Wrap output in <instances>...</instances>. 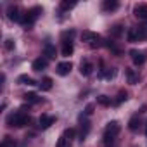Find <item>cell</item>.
Masks as SVG:
<instances>
[{
    "instance_id": "obj_13",
    "label": "cell",
    "mask_w": 147,
    "mask_h": 147,
    "mask_svg": "<svg viewBox=\"0 0 147 147\" xmlns=\"http://www.w3.org/2000/svg\"><path fill=\"white\" fill-rule=\"evenodd\" d=\"M73 50H75V47H73V42H67V40H66V42L62 43V49H61L62 55H66V57H67V55H71V54H73Z\"/></svg>"
},
{
    "instance_id": "obj_23",
    "label": "cell",
    "mask_w": 147,
    "mask_h": 147,
    "mask_svg": "<svg viewBox=\"0 0 147 147\" xmlns=\"http://www.w3.org/2000/svg\"><path fill=\"white\" fill-rule=\"evenodd\" d=\"M102 76H104V78H107V80H113V78L116 76V71H114V69H107V71H102Z\"/></svg>"
},
{
    "instance_id": "obj_11",
    "label": "cell",
    "mask_w": 147,
    "mask_h": 147,
    "mask_svg": "<svg viewBox=\"0 0 147 147\" xmlns=\"http://www.w3.org/2000/svg\"><path fill=\"white\" fill-rule=\"evenodd\" d=\"M47 64H49V61H47V59L38 57V59H35V61H33V69H35V71H42V69H45V67H47Z\"/></svg>"
},
{
    "instance_id": "obj_10",
    "label": "cell",
    "mask_w": 147,
    "mask_h": 147,
    "mask_svg": "<svg viewBox=\"0 0 147 147\" xmlns=\"http://www.w3.org/2000/svg\"><path fill=\"white\" fill-rule=\"evenodd\" d=\"M133 14H135V18H138V19H147V5H145V4H138V5L133 9Z\"/></svg>"
},
{
    "instance_id": "obj_8",
    "label": "cell",
    "mask_w": 147,
    "mask_h": 147,
    "mask_svg": "<svg viewBox=\"0 0 147 147\" xmlns=\"http://www.w3.org/2000/svg\"><path fill=\"white\" fill-rule=\"evenodd\" d=\"M130 55H131V61H133L135 66H142L145 62V55L138 50H130Z\"/></svg>"
},
{
    "instance_id": "obj_27",
    "label": "cell",
    "mask_w": 147,
    "mask_h": 147,
    "mask_svg": "<svg viewBox=\"0 0 147 147\" xmlns=\"http://www.w3.org/2000/svg\"><path fill=\"white\" fill-rule=\"evenodd\" d=\"M76 4L75 2H61V9L62 11H67V9H73V7H75Z\"/></svg>"
},
{
    "instance_id": "obj_6",
    "label": "cell",
    "mask_w": 147,
    "mask_h": 147,
    "mask_svg": "<svg viewBox=\"0 0 147 147\" xmlns=\"http://www.w3.org/2000/svg\"><path fill=\"white\" fill-rule=\"evenodd\" d=\"M71 69H73V64H71L69 61L59 62V64H57V75L66 76V75H69V73H71Z\"/></svg>"
},
{
    "instance_id": "obj_32",
    "label": "cell",
    "mask_w": 147,
    "mask_h": 147,
    "mask_svg": "<svg viewBox=\"0 0 147 147\" xmlns=\"http://www.w3.org/2000/svg\"><path fill=\"white\" fill-rule=\"evenodd\" d=\"M145 135H147V125H145Z\"/></svg>"
},
{
    "instance_id": "obj_28",
    "label": "cell",
    "mask_w": 147,
    "mask_h": 147,
    "mask_svg": "<svg viewBox=\"0 0 147 147\" xmlns=\"http://www.w3.org/2000/svg\"><path fill=\"white\" fill-rule=\"evenodd\" d=\"M14 145H16V144L11 140V137H5V138H4V142H2V145H0V147H14Z\"/></svg>"
},
{
    "instance_id": "obj_16",
    "label": "cell",
    "mask_w": 147,
    "mask_h": 147,
    "mask_svg": "<svg viewBox=\"0 0 147 147\" xmlns=\"http://www.w3.org/2000/svg\"><path fill=\"white\" fill-rule=\"evenodd\" d=\"M52 88V78H49V76H45L42 82H40V90H43V92H47V90H50Z\"/></svg>"
},
{
    "instance_id": "obj_4",
    "label": "cell",
    "mask_w": 147,
    "mask_h": 147,
    "mask_svg": "<svg viewBox=\"0 0 147 147\" xmlns=\"http://www.w3.org/2000/svg\"><path fill=\"white\" fill-rule=\"evenodd\" d=\"M82 40H83L85 43H90L92 47H99V45H100V43H99L100 36H99L97 33H92V31H83V33H82Z\"/></svg>"
},
{
    "instance_id": "obj_18",
    "label": "cell",
    "mask_w": 147,
    "mask_h": 147,
    "mask_svg": "<svg viewBox=\"0 0 147 147\" xmlns=\"http://www.w3.org/2000/svg\"><path fill=\"white\" fill-rule=\"evenodd\" d=\"M88 131H90V123L83 121L82 123V130H80V140H85V137L88 135Z\"/></svg>"
},
{
    "instance_id": "obj_26",
    "label": "cell",
    "mask_w": 147,
    "mask_h": 147,
    "mask_svg": "<svg viewBox=\"0 0 147 147\" xmlns=\"http://www.w3.org/2000/svg\"><path fill=\"white\" fill-rule=\"evenodd\" d=\"M126 99H128V94L121 90V92L118 94V99H116V104H121V102H123V100H126Z\"/></svg>"
},
{
    "instance_id": "obj_1",
    "label": "cell",
    "mask_w": 147,
    "mask_h": 147,
    "mask_svg": "<svg viewBox=\"0 0 147 147\" xmlns=\"http://www.w3.org/2000/svg\"><path fill=\"white\" fill-rule=\"evenodd\" d=\"M119 130H121V126H119L118 121H111V123H107L106 131H104V144H106V145H111V144L114 142V137L119 133Z\"/></svg>"
},
{
    "instance_id": "obj_9",
    "label": "cell",
    "mask_w": 147,
    "mask_h": 147,
    "mask_svg": "<svg viewBox=\"0 0 147 147\" xmlns=\"http://www.w3.org/2000/svg\"><path fill=\"white\" fill-rule=\"evenodd\" d=\"M92 71H94V64H92L90 61H83V62L80 64V73H82L83 76H90Z\"/></svg>"
},
{
    "instance_id": "obj_2",
    "label": "cell",
    "mask_w": 147,
    "mask_h": 147,
    "mask_svg": "<svg viewBox=\"0 0 147 147\" xmlns=\"http://www.w3.org/2000/svg\"><path fill=\"white\" fill-rule=\"evenodd\" d=\"M30 123V116L23 114V113H16V114H11L7 118V125L9 126H16V128H23Z\"/></svg>"
},
{
    "instance_id": "obj_24",
    "label": "cell",
    "mask_w": 147,
    "mask_h": 147,
    "mask_svg": "<svg viewBox=\"0 0 147 147\" xmlns=\"http://www.w3.org/2000/svg\"><path fill=\"white\" fill-rule=\"evenodd\" d=\"M121 33H123V26H119V24H116V26L111 30V35H113V36H121Z\"/></svg>"
},
{
    "instance_id": "obj_17",
    "label": "cell",
    "mask_w": 147,
    "mask_h": 147,
    "mask_svg": "<svg viewBox=\"0 0 147 147\" xmlns=\"http://www.w3.org/2000/svg\"><path fill=\"white\" fill-rule=\"evenodd\" d=\"M138 126H140V118H138V116H133V118L128 121V128H130L131 131H137Z\"/></svg>"
},
{
    "instance_id": "obj_31",
    "label": "cell",
    "mask_w": 147,
    "mask_h": 147,
    "mask_svg": "<svg viewBox=\"0 0 147 147\" xmlns=\"http://www.w3.org/2000/svg\"><path fill=\"white\" fill-rule=\"evenodd\" d=\"M92 113H94V104H88V106L85 107V114H87V116H90Z\"/></svg>"
},
{
    "instance_id": "obj_3",
    "label": "cell",
    "mask_w": 147,
    "mask_h": 147,
    "mask_svg": "<svg viewBox=\"0 0 147 147\" xmlns=\"http://www.w3.org/2000/svg\"><path fill=\"white\" fill-rule=\"evenodd\" d=\"M42 14V7H33V9H30L26 14H23V19H21V23L28 28V26H31L33 23H35V19L38 18Z\"/></svg>"
},
{
    "instance_id": "obj_20",
    "label": "cell",
    "mask_w": 147,
    "mask_h": 147,
    "mask_svg": "<svg viewBox=\"0 0 147 147\" xmlns=\"http://www.w3.org/2000/svg\"><path fill=\"white\" fill-rule=\"evenodd\" d=\"M43 52H45V55H47L49 59H54V57H55V49H54V47H52L50 43H47V45H45Z\"/></svg>"
},
{
    "instance_id": "obj_15",
    "label": "cell",
    "mask_w": 147,
    "mask_h": 147,
    "mask_svg": "<svg viewBox=\"0 0 147 147\" xmlns=\"http://www.w3.org/2000/svg\"><path fill=\"white\" fill-rule=\"evenodd\" d=\"M126 38H128V42H138L140 38H138V30L137 28H131V30H128V33H126Z\"/></svg>"
},
{
    "instance_id": "obj_21",
    "label": "cell",
    "mask_w": 147,
    "mask_h": 147,
    "mask_svg": "<svg viewBox=\"0 0 147 147\" xmlns=\"http://www.w3.org/2000/svg\"><path fill=\"white\" fill-rule=\"evenodd\" d=\"M97 102H99L100 106H106V107H107V106H111V99H109V97H106V95H99V97H97Z\"/></svg>"
},
{
    "instance_id": "obj_25",
    "label": "cell",
    "mask_w": 147,
    "mask_h": 147,
    "mask_svg": "<svg viewBox=\"0 0 147 147\" xmlns=\"http://www.w3.org/2000/svg\"><path fill=\"white\" fill-rule=\"evenodd\" d=\"M24 99L28 100V102H38L40 99L36 97V94H24Z\"/></svg>"
},
{
    "instance_id": "obj_14",
    "label": "cell",
    "mask_w": 147,
    "mask_h": 147,
    "mask_svg": "<svg viewBox=\"0 0 147 147\" xmlns=\"http://www.w3.org/2000/svg\"><path fill=\"white\" fill-rule=\"evenodd\" d=\"M118 2L116 0H106V2L102 4V7H104V11H116L118 9Z\"/></svg>"
},
{
    "instance_id": "obj_5",
    "label": "cell",
    "mask_w": 147,
    "mask_h": 147,
    "mask_svg": "<svg viewBox=\"0 0 147 147\" xmlns=\"http://www.w3.org/2000/svg\"><path fill=\"white\" fill-rule=\"evenodd\" d=\"M7 18H9L11 21H14V23H21V19H23V14H21L19 7H16V5H11V7L7 9Z\"/></svg>"
},
{
    "instance_id": "obj_19",
    "label": "cell",
    "mask_w": 147,
    "mask_h": 147,
    "mask_svg": "<svg viewBox=\"0 0 147 147\" xmlns=\"http://www.w3.org/2000/svg\"><path fill=\"white\" fill-rule=\"evenodd\" d=\"M18 83H21V85H35V80L31 76H28V75H21L18 78Z\"/></svg>"
},
{
    "instance_id": "obj_22",
    "label": "cell",
    "mask_w": 147,
    "mask_h": 147,
    "mask_svg": "<svg viewBox=\"0 0 147 147\" xmlns=\"http://www.w3.org/2000/svg\"><path fill=\"white\" fill-rule=\"evenodd\" d=\"M75 133H76V131L73 130V128H67V130L64 131V137H66V140H67V142H71L73 138H75Z\"/></svg>"
},
{
    "instance_id": "obj_30",
    "label": "cell",
    "mask_w": 147,
    "mask_h": 147,
    "mask_svg": "<svg viewBox=\"0 0 147 147\" xmlns=\"http://www.w3.org/2000/svg\"><path fill=\"white\" fill-rule=\"evenodd\" d=\"M4 45H5V49H7V50H14V42H12V40H5V43H4Z\"/></svg>"
},
{
    "instance_id": "obj_12",
    "label": "cell",
    "mask_w": 147,
    "mask_h": 147,
    "mask_svg": "<svg viewBox=\"0 0 147 147\" xmlns=\"http://www.w3.org/2000/svg\"><path fill=\"white\" fill-rule=\"evenodd\" d=\"M126 78H128V83H130V85H135V83H138V80H140L138 73H135L133 69H126Z\"/></svg>"
},
{
    "instance_id": "obj_29",
    "label": "cell",
    "mask_w": 147,
    "mask_h": 147,
    "mask_svg": "<svg viewBox=\"0 0 147 147\" xmlns=\"http://www.w3.org/2000/svg\"><path fill=\"white\" fill-rule=\"evenodd\" d=\"M66 142H67V140H66V137L62 135V137H61V138L57 140V144H55V147H66Z\"/></svg>"
},
{
    "instance_id": "obj_7",
    "label": "cell",
    "mask_w": 147,
    "mask_h": 147,
    "mask_svg": "<svg viewBox=\"0 0 147 147\" xmlns=\"http://www.w3.org/2000/svg\"><path fill=\"white\" fill-rule=\"evenodd\" d=\"M54 123H55V116H49V114H42L40 116V126H42V130L50 128Z\"/></svg>"
}]
</instances>
